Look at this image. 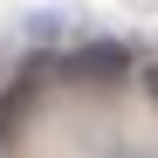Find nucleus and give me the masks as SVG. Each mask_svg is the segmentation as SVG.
<instances>
[{
    "label": "nucleus",
    "instance_id": "1",
    "mask_svg": "<svg viewBox=\"0 0 158 158\" xmlns=\"http://www.w3.org/2000/svg\"><path fill=\"white\" fill-rule=\"evenodd\" d=\"M124 69H131V48H117V41H89V48H76L62 62L69 83H117Z\"/></svg>",
    "mask_w": 158,
    "mask_h": 158
},
{
    "label": "nucleus",
    "instance_id": "2",
    "mask_svg": "<svg viewBox=\"0 0 158 158\" xmlns=\"http://www.w3.org/2000/svg\"><path fill=\"white\" fill-rule=\"evenodd\" d=\"M151 89H158V69H151Z\"/></svg>",
    "mask_w": 158,
    "mask_h": 158
}]
</instances>
